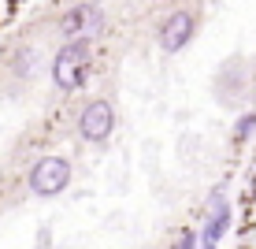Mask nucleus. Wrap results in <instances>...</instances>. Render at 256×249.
Returning <instances> with one entry per match:
<instances>
[{"label":"nucleus","instance_id":"1","mask_svg":"<svg viewBox=\"0 0 256 249\" xmlns=\"http://www.w3.org/2000/svg\"><path fill=\"white\" fill-rule=\"evenodd\" d=\"M90 64H93L90 38H70L56 52V60H52V82H56V90H78L86 82V75H90Z\"/></svg>","mask_w":256,"mask_h":249},{"label":"nucleus","instance_id":"2","mask_svg":"<svg viewBox=\"0 0 256 249\" xmlns=\"http://www.w3.org/2000/svg\"><path fill=\"white\" fill-rule=\"evenodd\" d=\"M70 186V160L67 156H41L30 167V190L38 197H56Z\"/></svg>","mask_w":256,"mask_h":249},{"label":"nucleus","instance_id":"3","mask_svg":"<svg viewBox=\"0 0 256 249\" xmlns=\"http://www.w3.org/2000/svg\"><path fill=\"white\" fill-rule=\"evenodd\" d=\"M116 130V108H112L108 101H90L82 112H78V134L82 141H104Z\"/></svg>","mask_w":256,"mask_h":249},{"label":"nucleus","instance_id":"4","mask_svg":"<svg viewBox=\"0 0 256 249\" xmlns=\"http://www.w3.org/2000/svg\"><path fill=\"white\" fill-rule=\"evenodd\" d=\"M60 30H64L67 38H96V34L104 30V12L96 4H74L70 12H64Z\"/></svg>","mask_w":256,"mask_h":249},{"label":"nucleus","instance_id":"5","mask_svg":"<svg viewBox=\"0 0 256 249\" xmlns=\"http://www.w3.org/2000/svg\"><path fill=\"white\" fill-rule=\"evenodd\" d=\"M190 38H193V15L190 12H174L160 26V34H156L164 52H182V45H190Z\"/></svg>","mask_w":256,"mask_h":249},{"label":"nucleus","instance_id":"6","mask_svg":"<svg viewBox=\"0 0 256 249\" xmlns=\"http://www.w3.org/2000/svg\"><path fill=\"white\" fill-rule=\"evenodd\" d=\"M226 230H230V204H226V201H216V204H212V212H208V219H204L200 242H204V245H216Z\"/></svg>","mask_w":256,"mask_h":249},{"label":"nucleus","instance_id":"7","mask_svg":"<svg viewBox=\"0 0 256 249\" xmlns=\"http://www.w3.org/2000/svg\"><path fill=\"white\" fill-rule=\"evenodd\" d=\"M252 134H256V112L242 115V119H238V127H234V138H238V141H245V138H252Z\"/></svg>","mask_w":256,"mask_h":249},{"label":"nucleus","instance_id":"8","mask_svg":"<svg viewBox=\"0 0 256 249\" xmlns=\"http://www.w3.org/2000/svg\"><path fill=\"white\" fill-rule=\"evenodd\" d=\"M174 249H197V234H182V242Z\"/></svg>","mask_w":256,"mask_h":249},{"label":"nucleus","instance_id":"9","mask_svg":"<svg viewBox=\"0 0 256 249\" xmlns=\"http://www.w3.org/2000/svg\"><path fill=\"white\" fill-rule=\"evenodd\" d=\"M204 249H216V245H204Z\"/></svg>","mask_w":256,"mask_h":249}]
</instances>
